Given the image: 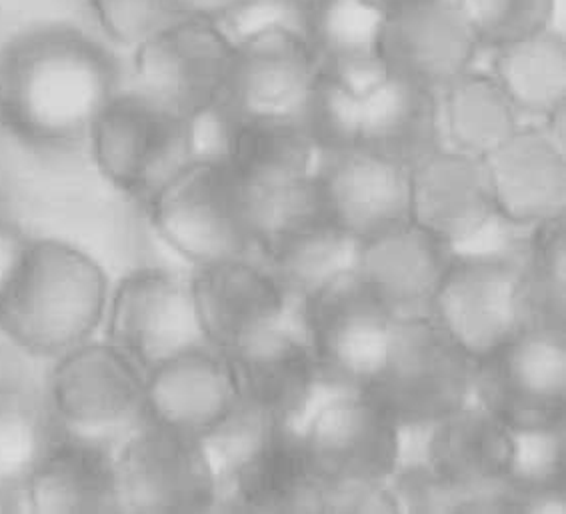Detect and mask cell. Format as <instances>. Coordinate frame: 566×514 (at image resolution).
<instances>
[{
  "mask_svg": "<svg viewBox=\"0 0 566 514\" xmlns=\"http://www.w3.org/2000/svg\"><path fill=\"white\" fill-rule=\"evenodd\" d=\"M474 358L430 316L395 323L368 395L407 432L427 429L472 399Z\"/></svg>",
  "mask_w": 566,
  "mask_h": 514,
  "instance_id": "8992f818",
  "label": "cell"
},
{
  "mask_svg": "<svg viewBox=\"0 0 566 514\" xmlns=\"http://www.w3.org/2000/svg\"><path fill=\"white\" fill-rule=\"evenodd\" d=\"M234 44L217 22L180 19L133 51L130 88L192 118L219 101Z\"/></svg>",
  "mask_w": 566,
  "mask_h": 514,
  "instance_id": "9a60e30c",
  "label": "cell"
},
{
  "mask_svg": "<svg viewBox=\"0 0 566 514\" xmlns=\"http://www.w3.org/2000/svg\"><path fill=\"white\" fill-rule=\"evenodd\" d=\"M123 513H209L219 476L207 442L145 419L116 447Z\"/></svg>",
  "mask_w": 566,
  "mask_h": 514,
  "instance_id": "30bf717a",
  "label": "cell"
},
{
  "mask_svg": "<svg viewBox=\"0 0 566 514\" xmlns=\"http://www.w3.org/2000/svg\"><path fill=\"white\" fill-rule=\"evenodd\" d=\"M368 2L375 4L378 9H382V11H390V9L400 7V4H405V2H410V0H368Z\"/></svg>",
  "mask_w": 566,
  "mask_h": 514,
  "instance_id": "b9f144b4",
  "label": "cell"
},
{
  "mask_svg": "<svg viewBox=\"0 0 566 514\" xmlns=\"http://www.w3.org/2000/svg\"><path fill=\"white\" fill-rule=\"evenodd\" d=\"M219 506L232 513H316L321 481L298 427L266 424L239 412L209 439Z\"/></svg>",
  "mask_w": 566,
  "mask_h": 514,
  "instance_id": "277c9868",
  "label": "cell"
},
{
  "mask_svg": "<svg viewBox=\"0 0 566 514\" xmlns=\"http://www.w3.org/2000/svg\"><path fill=\"white\" fill-rule=\"evenodd\" d=\"M525 232V241L513 254L528 326L566 331L565 219Z\"/></svg>",
  "mask_w": 566,
  "mask_h": 514,
  "instance_id": "1f68e13d",
  "label": "cell"
},
{
  "mask_svg": "<svg viewBox=\"0 0 566 514\" xmlns=\"http://www.w3.org/2000/svg\"><path fill=\"white\" fill-rule=\"evenodd\" d=\"M296 2H301V4H304V7H306V4H311V2H315V0H296Z\"/></svg>",
  "mask_w": 566,
  "mask_h": 514,
  "instance_id": "7bdbcfd3",
  "label": "cell"
},
{
  "mask_svg": "<svg viewBox=\"0 0 566 514\" xmlns=\"http://www.w3.org/2000/svg\"><path fill=\"white\" fill-rule=\"evenodd\" d=\"M61 427L32 389L0 395V493L22 491L42 454L61 437Z\"/></svg>",
  "mask_w": 566,
  "mask_h": 514,
  "instance_id": "d6a6232c",
  "label": "cell"
},
{
  "mask_svg": "<svg viewBox=\"0 0 566 514\" xmlns=\"http://www.w3.org/2000/svg\"><path fill=\"white\" fill-rule=\"evenodd\" d=\"M105 269L71 242H29L0 294V326L31 357L59 358L91 340L108 305Z\"/></svg>",
  "mask_w": 566,
  "mask_h": 514,
  "instance_id": "7a4b0ae2",
  "label": "cell"
},
{
  "mask_svg": "<svg viewBox=\"0 0 566 514\" xmlns=\"http://www.w3.org/2000/svg\"><path fill=\"white\" fill-rule=\"evenodd\" d=\"M385 11L368 0H315L306 4L304 39L318 73L357 91L380 81L387 71L378 56Z\"/></svg>",
  "mask_w": 566,
  "mask_h": 514,
  "instance_id": "f1b7e54d",
  "label": "cell"
},
{
  "mask_svg": "<svg viewBox=\"0 0 566 514\" xmlns=\"http://www.w3.org/2000/svg\"><path fill=\"white\" fill-rule=\"evenodd\" d=\"M304 21L306 7L296 0H244L219 27L234 44L269 29H291L304 34Z\"/></svg>",
  "mask_w": 566,
  "mask_h": 514,
  "instance_id": "8d00e7d4",
  "label": "cell"
},
{
  "mask_svg": "<svg viewBox=\"0 0 566 514\" xmlns=\"http://www.w3.org/2000/svg\"><path fill=\"white\" fill-rule=\"evenodd\" d=\"M321 483L388 484L407 431L367 390H328L298 427Z\"/></svg>",
  "mask_w": 566,
  "mask_h": 514,
  "instance_id": "8fae6325",
  "label": "cell"
},
{
  "mask_svg": "<svg viewBox=\"0 0 566 514\" xmlns=\"http://www.w3.org/2000/svg\"><path fill=\"white\" fill-rule=\"evenodd\" d=\"M31 239L14 224L0 219V294L17 273Z\"/></svg>",
  "mask_w": 566,
  "mask_h": 514,
  "instance_id": "ab89813d",
  "label": "cell"
},
{
  "mask_svg": "<svg viewBox=\"0 0 566 514\" xmlns=\"http://www.w3.org/2000/svg\"><path fill=\"white\" fill-rule=\"evenodd\" d=\"M472 399L516 434L566 429V331L526 326L474 360Z\"/></svg>",
  "mask_w": 566,
  "mask_h": 514,
  "instance_id": "ba28073f",
  "label": "cell"
},
{
  "mask_svg": "<svg viewBox=\"0 0 566 514\" xmlns=\"http://www.w3.org/2000/svg\"><path fill=\"white\" fill-rule=\"evenodd\" d=\"M88 4L106 39L130 53L180 21L168 0H88Z\"/></svg>",
  "mask_w": 566,
  "mask_h": 514,
  "instance_id": "d590c367",
  "label": "cell"
},
{
  "mask_svg": "<svg viewBox=\"0 0 566 514\" xmlns=\"http://www.w3.org/2000/svg\"><path fill=\"white\" fill-rule=\"evenodd\" d=\"M116 447L61 432L22 486L34 513H123Z\"/></svg>",
  "mask_w": 566,
  "mask_h": 514,
  "instance_id": "4316f807",
  "label": "cell"
},
{
  "mask_svg": "<svg viewBox=\"0 0 566 514\" xmlns=\"http://www.w3.org/2000/svg\"><path fill=\"white\" fill-rule=\"evenodd\" d=\"M357 246L318 207L308 179L273 200L254 254L296 308L306 296L353 271Z\"/></svg>",
  "mask_w": 566,
  "mask_h": 514,
  "instance_id": "2e32d148",
  "label": "cell"
},
{
  "mask_svg": "<svg viewBox=\"0 0 566 514\" xmlns=\"http://www.w3.org/2000/svg\"><path fill=\"white\" fill-rule=\"evenodd\" d=\"M190 138L195 158L221 162L271 200L303 187L315 167V147L298 126L244 120L217 103L190 118Z\"/></svg>",
  "mask_w": 566,
  "mask_h": 514,
  "instance_id": "e0dca14e",
  "label": "cell"
},
{
  "mask_svg": "<svg viewBox=\"0 0 566 514\" xmlns=\"http://www.w3.org/2000/svg\"><path fill=\"white\" fill-rule=\"evenodd\" d=\"M483 51L555 24L556 0H457Z\"/></svg>",
  "mask_w": 566,
  "mask_h": 514,
  "instance_id": "e575fe53",
  "label": "cell"
},
{
  "mask_svg": "<svg viewBox=\"0 0 566 514\" xmlns=\"http://www.w3.org/2000/svg\"><path fill=\"white\" fill-rule=\"evenodd\" d=\"M147 419L209 441L239 412L231 360L217 348H190L145 375Z\"/></svg>",
  "mask_w": 566,
  "mask_h": 514,
  "instance_id": "cb8c5ba5",
  "label": "cell"
},
{
  "mask_svg": "<svg viewBox=\"0 0 566 514\" xmlns=\"http://www.w3.org/2000/svg\"><path fill=\"white\" fill-rule=\"evenodd\" d=\"M481 54L457 0H410L385 11L378 56L390 76L441 93Z\"/></svg>",
  "mask_w": 566,
  "mask_h": 514,
  "instance_id": "d6986e66",
  "label": "cell"
},
{
  "mask_svg": "<svg viewBox=\"0 0 566 514\" xmlns=\"http://www.w3.org/2000/svg\"><path fill=\"white\" fill-rule=\"evenodd\" d=\"M106 340L145 375L168 358L209 345L189 279L165 269H138L108 294Z\"/></svg>",
  "mask_w": 566,
  "mask_h": 514,
  "instance_id": "5bb4252c",
  "label": "cell"
},
{
  "mask_svg": "<svg viewBox=\"0 0 566 514\" xmlns=\"http://www.w3.org/2000/svg\"><path fill=\"white\" fill-rule=\"evenodd\" d=\"M410 221L461 251L496 219L484 158L442 147L409 170Z\"/></svg>",
  "mask_w": 566,
  "mask_h": 514,
  "instance_id": "d4e9b609",
  "label": "cell"
},
{
  "mask_svg": "<svg viewBox=\"0 0 566 514\" xmlns=\"http://www.w3.org/2000/svg\"><path fill=\"white\" fill-rule=\"evenodd\" d=\"M442 145L486 158L523 125L489 69L472 66L439 93Z\"/></svg>",
  "mask_w": 566,
  "mask_h": 514,
  "instance_id": "4dcf8cb0",
  "label": "cell"
},
{
  "mask_svg": "<svg viewBox=\"0 0 566 514\" xmlns=\"http://www.w3.org/2000/svg\"><path fill=\"white\" fill-rule=\"evenodd\" d=\"M483 53L491 54L489 73L523 120H545L566 111V41L555 24Z\"/></svg>",
  "mask_w": 566,
  "mask_h": 514,
  "instance_id": "f546056e",
  "label": "cell"
},
{
  "mask_svg": "<svg viewBox=\"0 0 566 514\" xmlns=\"http://www.w3.org/2000/svg\"><path fill=\"white\" fill-rule=\"evenodd\" d=\"M316 513H399L390 484L321 483Z\"/></svg>",
  "mask_w": 566,
  "mask_h": 514,
  "instance_id": "74e56055",
  "label": "cell"
},
{
  "mask_svg": "<svg viewBox=\"0 0 566 514\" xmlns=\"http://www.w3.org/2000/svg\"><path fill=\"white\" fill-rule=\"evenodd\" d=\"M311 189L326 217L357 242L410 221L409 168L365 148L318 153Z\"/></svg>",
  "mask_w": 566,
  "mask_h": 514,
  "instance_id": "44dd1931",
  "label": "cell"
},
{
  "mask_svg": "<svg viewBox=\"0 0 566 514\" xmlns=\"http://www.w3.org/2000/svg\"><path fill=\"white\" fill-rule=\"evenodd\" d=\"M420 437L417 459L441 489L449 513H514L511 479L516 434L471 399L461 409L412 431Z\"/></svg>",
  "mask_w": 566,
  "mask_h": 514,
  "instance_id": "5b68a950",
  "label": "cell"
},
{
  "mask_svg": "<svg viewBox=\"0 0 566 514\" xmlns=\"http://www.w3.org/2000/svg\"><path fill=\"white\" fill-rule=\"evenodd\" d=\"M123 88L115 51L76 27H32L0 49V126L29 147L83 143Z\"/></svg>",
  "mask_w": 566,
  "mask_h": 514,
  "instance_id": "6da1fadb",
  "label": "cell"
},
{
  "mask_svg": "<svg viewBox=\"0 0 566 514\" xmlns=\"http://www.w3.org/2000/svg\"><path fill=\"white\" fill-rule=\"evenodd\" d=\"M294 313L326 389H365L387 355L397 321L353 271L306 296Z\"/></svg>",
  "mask_w": 566,
  "mask_h": 514,
  "instance_id": "7c38bea8",
  "label": "cell"
},
{
  "mask_svg": "<svg viewBox=\"0 0 566 514\" xmlns=\"http://www.w3.org/2000/svg\"><path fill=\"white\" fill-rule=\"evenodd\" d=\"M54 360L44 397L61 431L116 447L147 419L145 373L108 340Z\"/></svg>",
  "mask_w": 566,
  "mask_h": 514,
  "instance_id": "9c48e42d",
  "label": "cell"
},
{
  "mask_svg": "<svg viewBox=\"0 0 566 514\" xmlns=\"http://www.w3.org/2000/svg\"><path fill=\"white\" fill-rule=\"evenodd\" d=\"M365 91L318 73L298 118V128L316 155L357 147L358 103Z\"/></svg>",
  "mask_w": 566,
  "mask_h": 514,
  "instance_id": "836d02e7",
  "label": "cell"
},
{
  "mask_svg": "<svg viewBox=\"0 0 566 514\" xmlns=\"http://www.w3.org/2000/svg\"><path fill=\"white\" fill-rule=\"evenodd\" d=\"M168 2L180 19H195V21L219 24L231 12L237 11L244 0H168Z\"/></svg>",
  "mask_w": 566,
  "mask_h": 514,
  "instance_id": "60d3db41",
  "label": "cell"
},
{
  "mask_svg": "<svg viewBox=\"0 0 566 514\" xmlns=\"http://www.w3.org/2000/svg\"><path fill=\"white\" fill-rule=\"evenodd\" d=\"M430 318L479 360L528 326L513 252H454Z\"/></svg>",
  "mask_w": 566,
  "mask_h": 514,
  "instance_id": "4fadbf2b",
  "label": "cell"
},
{
  "mask_svg": "<svg viewBox=\"0 0 566 514\" xmlns=\"http://www.w3.org/2000/svg\"><path fill=\"white\" fill-rule=\"evenodd\" d=\"M227 358L242 412L266 424L301 427L328 392L296 316Z\"/></svg>",
  "mask_w": 566,
  "mask_h": 514,
  "instance_id": "7402d4cb",
  "label": "cell"
},
{
  "mask_svg": "<svg viewBox=\"0 0 566 514\" xmlns=\"http://www.w3.org/2000/svg\"><path fill=\"white\" fill-rule=\"evenodd\" d=\"M454 252L409 221L358 242L353 274L395 321L430 316Z\"/></svg>",
  "mask_w": 566,
  "mask_h": 514,
  "instance_id": "484cf974",
  "label": "cell"
},
{
  "mask_svg": "<svg viewBox=\"0 0 566 514\" xmlns=\"http://www.w3.org/2000/svg\"><path fill=\"white\" fill-rule=\"evenodd\" d=\"M484 162L499 222L526 231L565 219V137L545 123L523 120Z\"/></svg>",
  "mask_w": 566,
  "mask_h": 514,
  "instance_id": "603a6c76",
  "label": "cell"
},
{
  "mask_svg": "<svg viewBox=\"0 0 566 514\" xmlns=\"http://www.w3.org/2000/svg\"><path fill=\"white\" fill-rule=\"evenodd\" d=\"M271 204L207 158H192L145 202L158 237L192 266L251 259Z\"/></svg>",
  "mask_w": 566,
  "mask_h": 514,
  "instance_id": "3957f363",
  "label": "cell"
},
{
  "mask_svg": "<svg viewBox=\"0 0 566 514\" xmlns=\"http://www.w3.org/2000/svg\"><path fill=\"white\" fill-rule=\"evenodd\" d=\"M357 147L412 168L442 145L439 93L385 74L360 93Z\"/></svg>",
  "mask_w": 566,
  "mask_h": 514,
  "instance_id": "83f0119b",
  "label": "cell"
},
{
  "mask_svg": "<svg viewBox=\"0 0 566 514\" xmlns=\"http://www.w3.org/2000/svg\"><path fill=\"white\" fill-rule=\"evenodd\" d=\"M190 293L209 347L232 355L294 321L293 301L254 259L195 266Z\"/></svg>",
  "mask_w": 566,
  "mask_h": 514,
  "instance_id": "ffe728a7",
  "label": "cell"
},
{
  "mask_svg": "<svg viewBox=\"0 0 566 514\" xmlns=\"http://www.w3.org/2000/svg\"><path fill=\"white\" fill-rule=\"evenodd\" d=\"M86 140L98 172L140 202L195 158L190 118L168 113L130 86L96 116Z\"/></svg>",
  "mask_w": 566,
  "mask_h": 514,
  "instance_id": "52a82bcc",
  "label": "cell"
},
{
  "mask_svg": "<svg viewBox=\"0 0 566 514\" xmlns=\"http://www.w3.org/2000/svg\"><path fill=\"white\" fill-rule=\"evenodd\" d=\"M27 357L31 355L24 353L0 326V395L9 390L31 389L24 363Z\"/></svg>",
  "mask_w": 566,
  "mask_h": 514,
  "instance_id": "f35d334b",
  "label": "cell"
},
{
  "mask_svg": "<svg viewBox=\"0 0 566 514\" xmlns=\"http://www.w3.org/2000/svg\"><path fill=\"white\" fill-rule=\"evenodd\" d=\"M318 76L303 32L269 29L234 42L231 66L217 105L244 120L298 126Z\"/></svg>",
  "mask_w": 566,
  "mask_h": 514,
  "instance_id": "ac0fdd59",
  "label": "cell"
}]
</instances>
